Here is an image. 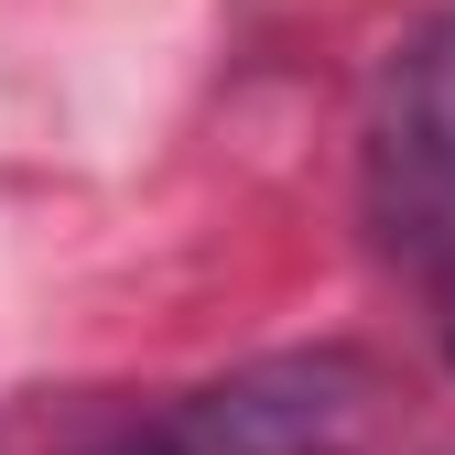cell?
<instances>
[{
	"instance_id": "cell-1",
	"label": "cell",
	"mask_w": 455,
	"mask_h": 455,
	"mask_svg": "<svg viewBox=\"0 0 455 455\" xmlns=\"http://www.w3.org/2000/svg\"><path fill=\"white\" fill-rule=\"evenodd\" d=\"M390 412V379L358 347H282L250 358L185 402L152 412H98L76 455H358Z\"/></svg>"
},
{
	"instance_id": "cell-2",
	"label": "cell",
	"mask_w": 455,
	"mask_h": 455,
	"mask_svg": "<svg viewBox=\"0 0 455 455\" xmlns=\"http://www.w3.org/2000/svg\"><path fill=\"white\" fill-rule=\"evenodd\" d=\"M369 228L390 260H455V12L412 22L369 98Z\"/></svg>"
},
{
	"instance_id": "cell-3",
	"label": "cell",
	"mask_w": 455,
	"mask_h": 455,
	"mask_svg": "<svg viewBox=\"0 0 455 455\" xmlns=\"http://www.w3.org/2000/svg\"><path fill=\"white\" fill-rule=\"evenodd\" d=\"M423 282H434V325H444V358H455V260H444V271H423Z\"/></svg>"
}]
</instances>
